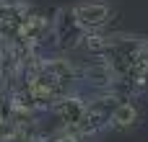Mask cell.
Masks as SVG:
<instances>
[{
	"label": "cell",
	"mask_w": 148,
	"mask_h": 142,
	"mask_svg": "<svg viewBox=\"0 0 148 142\" xmlns=\"http://www.w3.org/2000/svg\"><path fill=\"white\" fill-rule=\"evenodd\" d=\"M70 18H73V23H75L83 34L101 31V26H107L109 18H112V5L104 3V0H86V3L73 5Z\"/></svg>",
	"instance_id": "6da1fadb"
},
{
	"label": "cell",
	"mask_w": 148,
	"mask_h": 142,
	"mask_svg": "<svg viewBox=\"0 0 148 142\" xmlns=\"http://www.w3.org/2000/svg\"><path fill=\"white\" fill-rule=\"evenodd\" d=\"M49 109L57 116V122L62 124V129H75L86 114V101L78 96H60Z\"/></svg>",
	"instance_id": "7a4b0ae2"
},
{
	"label": "cell",
	"mask_w": 148,
	"mask_h": 142,
	"mask_svg": "<svg viewBox=\"0 0 148 142\" xmlns=\"http://www.w3.org/2000/svg\"><path fill=\"white\" fill-rule=\"evenodd\" d=\"M138 119H140V114H138L135 103L122 101V103H117V106H114L109 124H112L114 129H130V127H135V124H138Z\"/></svg>",
	"instance_id": "3957f363"
}]
</instances>
